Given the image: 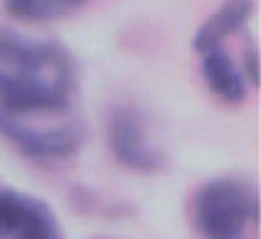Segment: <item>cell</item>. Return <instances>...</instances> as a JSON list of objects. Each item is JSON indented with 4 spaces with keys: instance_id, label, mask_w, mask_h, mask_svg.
Here are the masks:
<instances>
[{
    "instance_id": "obj_1",
    "label": "cell",
    "mask_w": 261,
    "mask_h": 239,
    "mask_svg": "<svg viewBox=\"0 0 261 239\" xmlns=\"http://www.w3.org/2000/svg\"><path fill=\"white\" fill-rule=\"evenodd\" d=\"M76 74L55 42L0 30V134L25 155L57 161L82 148Z\"/></svg>"
},
{
    "instance_id": "obj_2",
    "label": "cell",
    "mask_w": 261,
    "mask_h": 239,
    "mask_svg": "<svg viewBox=\"0 0 261 239\" xmlns=\"http://www.w3.org/2000/svg\"><path fill=\"white\" fill-rule=\"evenodd\" d=\"M259 217V195L242 178H215L195 195V224L204 239H247Z\"/></svg>"
},
{
    "instance_id": "obj_3",
    "label": "cell",
    "mask_w": 261,
    "mask_h": 239,
    "mask_svg": "<svg viewBox=\"0 0 261 239\" xmlns=\"http://www.w3.org/2000/svg\"><path fill=\"white\" fill-rule=\"evenodd\" d=\"M0 239H62V227L47 202L0 182Z\"/></svg>"
},
{
    "instance_id": "obj_4",
    "label": "cell",
    "mask_w": 261,
    "mask_h": 239,
    "mask_svg": "<svg viewBox=\"0 0 261 239\" xmlns=\"http://www.w3.org/2000/svg\"><path fill=\"white\" fill-rule=\"evenodd\" d=\"M109 138H111V150L126 168L141 170V173H153L165 165V158L160 148L148 136L143 116L133 106H118L111 116L109 126Z\"/></svg>"
},
{
    "instance_id": "obj_5",
    "label": "cell",
    "mask_w": 261,
    "mask_h": 239,
    "mask_svg": "<svg viewBox=\"0 0 261 239\" xmlns=\"http://www.w3.org/2000/svg\"><path fill=\"white\" fill-rule=\"evenodd\" d=\"M202 76L210 84V89L217 94L222 101L227 104H239L247 96V82L242 72L237 69L234 60L222 49L212 47L202 52Z\"/></svg>"
},
{
    "instance_id": "obj_6",
    "label": "cell",
    "mask_w": 261,
    "mask_h": 239,
    "mask_svg": "<svg viewBox=\"0 0 261 239\" xmlns=\"http://www.w3.org/2000/svg\"><path fill=\"white\" fill-rule=\"evenodd\" d=\"M251 13V0H224L212 15L202 22V28L195 35V49L202 55L212 47H222V40L234 30H239L247 22Z\"/></svg>"
},
{
    "instance_id": "obj_7",
    "label": "cell",
    "mask_w": 261,
    "mask_h": 239,
    "mask_svg": "<svg viewBox=\"0 0 261 239\" xmlns=\"http://www.w3.org/2000/svg\"><path fill=\"white\" fill-rule=\"evenodd\" d=\"M87 0H5L10 13L25 20H49L76 10Z\"/></svg>"
},
{
    "instance_id": "obj_8",
    "label": "cell",
    "mask_w": 261,
    "mask_h": 239,
    "mask_svg": "<svg viewBox=\"0 0 261 239\" xmlns=\"http://www.w3.org/2000/svg\"><path fill=\"white\" fill-rule=\"evenodd\" d=\"M247 74L251 82H259V60H256V52H249L247 55Z\"/></svg>"
}]
</instances>
